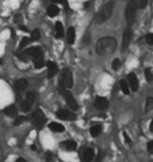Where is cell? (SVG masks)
<instances>
[{
	"label": "cell",
	"instance_id": "42",
	"mask_svg": "<svg viewBox=\"0 0 153 162\" xmlns=\"http://www.w3.org/2000/svg\"><path fill=\"white\" fill-rule=\"evenodd\" d=\"M150 131L153 132V122H151V124H150Z\"/></svg>",
	"mask_w": 153,
	"mask_h": 162
},
{
	"label": "cell",
	"instance_id": "8",
	"mask_svg": "<svg viewBox=\"0 0 153 162\" xmlns=\"http://www.w3.org/2000/svg\"><path fill=\"white\" fill-rule=\"evenodd\" d=\"M34 101H35V95H34V93H28V94H26V97H25V100H24L21 104L22 110H24V112H28V110H31Z\"/></svg>",
	"mask_w": 153,
	"mask_h": 162
},
{
	"label": "cell",
	"instance_id": "31",
	"mask_svg": "<svg viewBox=\"0 0 153 162\" xmlns=\"http://www.w3.org/2000/svg\"><path fill=\"white\" fill-rule=\"evenodd\" d=\"M105 157V153L102 151V149H100L98 153V156H97V159H95V162H102L103 159H104Z\"/></svg>",
	"mask_w": 153,
	"mask_h": 162
},
{
	"label": "cell",
	"instance_id": "30",
	"mask_svg": "<svg viewBox=\"0 0 153 162\" xmlns=\"http://www.w3.org/2000/svg\"><path fill=\"white\" fill-rule=\"evenodd\" d=\"M152 106H153V99H152V97H149L147 99V101H146V110H147V112L151 110Z\"/></svg>",
	"mask_w": 153,
	"mask_h": 162
},
{
	"label": "cell",
	"instance_id": "28",
	"mask_svg": "<svg viewBox=\"0 0 153 162\" xmlns=\"http://www.w3.org/2000/svg\"><path fill=\"white\" fill-rule=\"evenodd\" d=\"M25 121H26V117H24V116H19V117L16 118V120H15L14 124L16 125V126H18V125L23 124Z\"/></svg>",
	"mask_w": 153,
	"mask_h": 162
},
{
	"label": "cell",
	"instance_id": "22",
	"mask_svg": "<svg viewBox=\"0 0 153 162\" xmlns=\"http://www.w3.org/2000/svg\"><path fill=\"white\" fill-rule=\"evenodd\" d=\"M4 114L9 117H15L17 115V109L15 105H9L4 110Z\"/></svg>",
	"mask_w": 153,
	"mask_h": 162
},
{
	"label": "cell",
	"instance_id": "19",
	"mask_svg": "<svg viewBox=\"0 0 153 162\" xmlns=\"http://www.w3.org/2000/svg\"><path fill=\"white\" fill-rule=\"evenodd\" d=\"M55 29H56V37L57 38H62V37L64 36V26L60 21H58L56 23Z\"/></svg>",
	"mask_w": 153,
	"mask_h": 162
},
{
	"label": "cell",
	"instance_id": "10",
	"mask_svg": "<svg viewBox=\"0 0 153 162\" xmlns=\"http://www.w3.org/2000/svg\"><path fill=\"white\" fill-rule=\"evenodd\" d=\"M109 106V101L104 97H98L95 101V107L100 110H104Z\"/></svg>",
	"mask_w": 153,
	"mask_h": 162
},
{
	"label": "cell",
	"instance_id": "33",
	"mask_svg": "<svg viewBox=\"0 0 153 162\" xmlns=\"http://www.w3.org/2000/svg\"><path fill=\"white\" fill-rule=\"evenodd\" d=\"M146 42L149 44V45H152L153 44V34H148V35H146Z\"/></svg>",
	"mask_w": 153,
	"mask_h": 162
},
{
	"label": "cell",
	"instance_id": "15",
	"mask_svg": "<svg viewBox=\"0 0 153 162\" xmlns=\"http://www.w3.org/2000/svg\"><path fill=\"white\" fill-rule=\"evenodd\" d=\"M34 64H35L36 68H42L44 66V59H43V54H38L35 57H33Z\"/></svg>",
	"mask_w": 153,
	"mask_h": 162
},
{
	"label": "cell",
	"instance_id": "6",
	"mask_svg": "<svg viewBox=\"0 0 153 162\" xmlns=\"http://www.w3.org/2000/svg\"><path fill=\"white\" fill-rule=\"evenodd\" d=\"M131 39H132V31H131V28L128 26V28L124 31V34H123V41H122L123 51H126L129 48Z\"/></svg>",
	"mask_w": 153,
	"mask_h": 162
},
{
	"label": "cell",
	"instance_id": "11",
	"mask_svg": "<svg viewBox=\"0 0 153 162\" xmlns=\"http://www.w3.org/2000/svg\"><path fill=\"white\" fill-rule=\"evenodd\" d=\"M128 82H129L130 87H131V90L133 91V92H136L137 90H139V80H137V77L135 76L134 73H130L129 75H128Z\"/></svg>",
	"mask_w": 153,
	"mask_h": 162
},
{
	"label": "cell",
	"instance_id": "13",
	"mask_svg": "<svg viewBox=\"0 0 153 162\" xmlns=\"http://www.w3.org/2000/svg\"><path fill=\"white\" fill-rule=\"evenodd\" d=\"M61 148L65 149V151L68 152H73L76 149V143L73 140H67V141H64L62 143H60Z\"/></svg>",
	"mask_w": 153,
	"mask_h": 162
},
{
	"label": "cell",
	"instance_id": "21",
	"mask_svg": "<svg viewBox=\"0 0 153 162\" xmlns=\"http://www.w3.org/2000/svg\"><path fill=\"white\" fill-rule=\"evenodd\" d=\"M58 14H59V7L58 6H54V4H51V6H48V9H47V15H48L49 17L54 18V17H56Z\"/></svg>",
	"mask_w": 153,
	"mask_h": 162
},
{
	"label": "cell",
	"instance_id": "12",
	"mask_svg": "<svg viewBox=\"0 0 153 162\" xmlns=\"http://www.w3.org/2000/svg\"><path fill=\"white\" fill-rule=\"evenodd\" d=\"M46 65H47V71H48L47 77H48V78H54V77H55V76L57 75L58 71H59L58 66H57L56 63L51 62V61H47Z\"/></svg>",
	"mask_w": 153,
	"mask_h": 162
},
{
	"label": "cell",
	"instance_id": "32",
	"mask_svg": "<svg viewBox=\"0 0 153 162\" xmlns=\"http://www.w3.org/2000/svg\"><path fill=\"white\" fill-rule=\"evenodd\" d=\"M28 43H29V38H28V37H24L20 42V48H25L26 45H28Z\"/></svg>",
	"mask_w": 153,
	"mask_h": 162
},
{
	"label": "cell",
	"instance_id": "35",
	"mask_svg": "<svg viewBox=\"0 0 153 162\" xmlns=\"http://www.w3.org/2000/svg\"><path fill=\"white\" fill-rule=\"evenodd\" d=\"M147 148H148V152H149L150 154H152V153H153V142H152V141L148 142V144H147Z\"/></svg>",
	"mask_w": 153,
	"mask_h": 162
},
{
	"label": "cell",
	"instance_id": "24",
	"mask_svg": "<svg viewBox=\"0 0 153 162\" xmlns=\"http://www.w3.org/2000/svg\"><path fill=\"white\" fill-rule=\"evenodd\" d=\"M120 85H121V90H122V92L124 93L125 95H129L130 94L129 85H128L127 81H126V80H121Z\"/></svg>",
	"mask_w": 153,
	"mask_h": 162
},
{
	"label": "cell",
	"instance_id": "5",
	"mask_svg": "<svg viewBox=\"0 0 153 162\" xmlns=\"http://www.w3.org/2000/svg\"><path fill=\"white\" fill-rule=\"evenodd\" d=\"M33 120H34V123L37 126V129H42L44 123H45L46 118L44 113L41 110H37L33 113Z\"/></svg>",
	"mask_w": 153,
	"mask_h": 162
},
{
	"label": "cell",
	"instance_id": "29",
	"mask_svg": "<svg viewBox=\"0 0 153 162\" xmlns=\"http://www.w3.org/2000/svg\"><path fill=\"white\" fill-rule=\"evenodd\" d=\"M40 32L38 31V29H35V31H33V33H32L31 35V39L33 41H36L38 40V39H40Z\"/></svg>",
	"mask_w": 153,
	"mask_h": 162
},
{
	"label": "cell",
	"instance_id": "37",
	"mask_svg": "<svg viewBox=\"0 0 153 162\" xmlns=\"http://www.w3.org/2000/svg\"><path fill=\"white\" fill-rule=\"evenodd\" d=\"M51 158H53V156H51V154L49 153H46V155H45V160H46V162H50L51 161Z\"/></svg>",
	"mask_w": 153,
	"mask_h": 162
},
{
	"label": "cell",
	"instance_id": "20",
	"mask_svg": "<svg viewBox=\"0 0 153 162\" xmlns=\"http://www.w3.org/2000/svg\"><path fill=\"white\" fill-rule=\"evenodd\" d=\"M15 87H16V90L18 91V92H22V91H24L28 87V81L25 79H19L16 82Z\"/></svg>",
	"mask_w": 153,
	"mask_h": 162
},
{
	"label": "cell",
	"instance_id": "7",
	"mask_svg": "<svg viewBox=\"0 0 153 162\" xmlns=\"http://www.w3.org/2000/svg\"><path fill=\"white\" fill-rule=\"evenodd\" d=\"M62 94L64 95V97H65V100H66V103H67V105L70 107V110H76L79 109V105L78 103H76V99L73 98V94H71L70 92H68V91H64V92L62 93Z\"/></svg>",
	"mask_w": 153,
	"mask_h": 162
},
{
	"label": "cell",
	"instance_id": "1",
	"mask_svg": "<svg viewBox=\"0 0 153 162\" xmlns=\"http://www.w3.org/2000/svg\"><path fill=\"white\" fill-rule=\"evenodd\" d=\"M117 40L113 37H103L97 42V46H95V50L97 53L100 56L104 57V56L111 55L114 53V51L117 50Z\"/></svg>",
	"mask_w": 153,
	"mask_h": 162
},
{
	"label": "cell",
	"instance_id": "2",
	"mask_svg": "<svg viewBox=\"0 0 153 162\" xmlns=\"http://www.w3.org/2000/svg\"><path fill=\"white\" fill-rule=\"evenodd\" d=\"M114 4H115L114 1H109L100 10V12H99L97 17H95V21L99 24L104 23V22H106L111 17L113 10H114Z\"/></svg>",
	"mask_w": 153,
	"mask_h": 162
},
{
	"label": "cell",
	"instance_id": "40",
	"mask_svg": "<svg viewBox=\"0 0 153 162\" xmlns=\"http://www.w3.org/2000/svg\"><path fill=\"white\" fill-rule=\"evenodd\" d=\"M20 29H22L23 32H28V29L26 26H24V25H20Z\"/></svg>",
	"mask_w": 153,
	"mask_h": 162
},
{
	"label": "cell",
	"instance_id": "4",
	"mask_svg": "<svg viewBox=\"0 0 153 162\" xmlns=\"http://www.w3.org/2000/svg\"><path fill=\"white\" fill-rule=\"evenodd\" d=\"M128 4L126 6L125 10V18L127 23L132 24L135 20V12H136V6H135L134 1L133 0H128Z\"/></svg>",
	"mask_w": 153,
	"mask_h": 162
},
{
	"label": "cell",
	"instance_id": "36",
	"mask_svg": "<svg viewBox=\"0 0 153 162\" xmlns=\"http://www.w3.org/2000/svg\"><path fill=\"white\" fill-rule=\"evenodd\" d=\"M15 22H16V23H19V22H21L22 21V16L20 14H17L16 16H15Z\"/></svg>",
	"mask_w": 153,
	"mask_h": 162
},
{
	"label": "cell",
	"instance_id": "44",
	"mask_svg": "<svg viewBox=\"0 0 153 162\" xmlns=\"http://www.w3.org/2000/svg\"><path fill=\"white\" fill-rule=\"evenodd\" d=\"M0 64H1V60H0Z\"/></svg>",
	"mask_w": 153,
	"mask_h": 162
},
{
	"label": "cell",
	"instance_id": "34",
	"mask_svg": "<svg viewBox=\"0 0 153 162\" xmlns=\"http://www.w3.org/2000/svg\"><path fill=\"white\" fill-rule=\"evenodd\" d=\"M83 41H84V44H89V42H90V34L89 33L85 34Z\"/></svg>",
	"mask_w": 153,
	"mask_h": 162
},
{
	"label": "cell",
	"instance_id": "23",
	"mask_svg": "<svg viewBox=\"0 0 153 162\" xmlns=\"http://www.w3.org/2000/svg\"><path fill=\"white\" fill-rule=\"evenodd\" d=\"M102 133V126L101 125H93L90 129V134L92 137H98Z\"/></svg>",
	"mask_w": 153,
	"mask_h": 162
},
{
	"label": "cell",
	"instance_id": "14",
	"mask_svg": "<svg viewBox=\"0 0 153 162\" xmlns=\"http://www.w3.org/2000/svg\"><path fill=\"white\" fill-rule=\"evenodd\" d=\"M41 53H42V50L40 48H38V46H33V48H29L28 50L24 51V55H25L26 57H32V58Z\"/></svg>",
	"mask_w": 153,
	"mask_h": 162
},
{
	"label": "cell",
	"instance_id": "43",
	"mask_svg": "<svg viewBox=\"0 0 153 162\" xmlns=\"http://www.w3.org/2000/svg\"><path fill=\"white\" fill-rule=\"evenodd\" d=\"M32 148H33L34 151H35V149H36V145H34V144H33V145H32Z\"/></svg>",
	"mask_w": 153,
	"mask_h": 162
},
{
	"label": "cell",
	"instance_id": "38",
	"mask_svg": "<svg viewBox=\"0 0 153 162\" xmlns=\"http://www.w3.org/2000/svg\"><path fill=\"white\" fill-rule=\"evenodd\" d=\"M124 138H125V140H126V142H127L128 144H131V139H130V137L128 136L127 134H126V133H124Z\"/></svg>",
	"mask_w": 153,
	"mask_h": 162
},
{
	"label": "cell",
	"instance_id": "25",
	"mask_svg": "<svg viewBox=\"0 0 153 162\" xmlns=\"http://www.w3.org/2000/svg\"><path fill=\"white\" fill-rule=\"evenodd\" d=\"M133 1H134L136 7H139V9H144V7H146L148 3V0H133Z\"/></svg>",
	"mask_w": 153,
	"mask_h": 162
},
{
	"label": "cell",
	"instance_id": "17",
	"mask_svg": "<svg viewBox=\"0 0 153 162\" xmlns=\"http://www.w3.org/2000/svg\"><path fill=\"white\" fill-rule=\"evenodd\" d=\"M95 153H93L92 148H86L83 153V160L84 162H91L93 160Z\"/></svg>",
	"mask_w": 153,
	"mask_h": 162
},
{
	"label": "cell",
	"instance_id": "18",
	"mask_svg": "<svg viewBox=\"0 0 153 162\" xmlns=\"http://www.w3.org/2000/svg\"><path fill=\"white\" fill-rule=\"evenodd\" d=\"M66 37H67V42L68 44H73L76 39V31L73 28H69L67 29V34H66Z\"/></svg>",
	"mask_w": 153,
	"mask_h": 162
},
{
	"label": "cell",
	"instance_id": "27",
	"mask_svg": "<svg viewBox=\"0 0 153 162\" xmlns=\"http://www.w3.org/2000/svg\"><path fill=\"white\" fill-rule=\"evenodd\" d=\"M121 65H122V63H121V60H120V59H118V58H115L114 60L112 61L111 68H112L113 71H118V70H120Z\"/></svg>",
	"mask_w": 153,
	"mask_h": 162
},
{
	"label": "cell",
	"instance_id": "9",
	"mask_svg": "<svg viewBox=\"0 0 153 162\" xmlns=\"http://www.w3.org/2000/svg\"><path fill=\"white\" fill-rule=\"evenodd\" d=\"M57 117L59 119H62V120H75L76 119V115L73 113H70L69 110H59L57 112Z\"/></svg>",
	"mask_w": 153,
	"mask_h": 162
},
{
	"label": "cell",
	"instance_id": "16",
	"mask_svg": "<svg viewBox=\"0 0 153 162\" xmlns=\"http://www.w3.org/2000/svg\"><path fill=\"white\" fill-rule=\"evenodd\" d=\"M48 127L50 131L56 132V133H63L65 131L64 125H62L61 123H58V122H51V123H49Z\"/></svg>",
	"mask_w": 153,
	"mask_h": 162
},
{
	"label": "cell",
	"instance_id": "41",
	"mask_svg": "<svg viewBox=\"0 0 153 162\" xmlns=\"http://www.w3.org/2000/svg\"><path fill=\"white\" fill-rule=\"evenodd\" d=\"M16 162H26L24 159H22V158H20V159H18V160H16Z\"/></svg>",
	"mask_w": 153,
	"mask_h": 162
},
{
	"label": "cell",
	"instance_id": "26",
	"mask_svg": "<svg viewBox=\"0 0 153 162\" xmlns=\"http://www.w3.org/2000/svg\"><path fill=\"white\" fill-rule=\"evenodd\" d=\"M145 77L148 82H152V78H153V74H152V70L150 68H148L145 70Z\"/></svg>",
	"mask_w": 153,
	"mask_h": 162
},
{
	"label": "cell",
	"instance_id": "3",
	"mask_svg": "<svg viewBox=\"0 0 153 162\" xmlns=\"http://www.w3.org/2000/svg\"><path fill=\"white\" fill-rule=\"evenodd\" d=\"M73 85V77L70 70H64L59 82V88L61 92H64L66 88H71Z\"/></svg>",
	"mask_w": 153,
	"mask_h": 162
},
{
	"label": "cell",
	"instance_id": "39",
	"mask_svg": "<svg viewBox=\"0 0 153 162\" xmlns=\"http://www.w3.org/2000/svg\"><path fill=\"white\" fill-rule=\"evenodd\" d=\"M54 3H64L65 0H53Z\"/></svg>",
	"mask_w": 153,
	"mask_h": 162
}]
</instances>
